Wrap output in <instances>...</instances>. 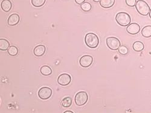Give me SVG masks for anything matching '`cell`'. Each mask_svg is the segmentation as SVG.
I'll list each match as a JSON object with an SVG mask.
<instances>
[{
	"label": "cell",
	"instance_id": "obj_6",
	"mask_svg": "<svg viewBox=\"0 0 151 113\" xmlns=\"http://www.w3.org/2000/svg\"><path fill=\"white\" fill-rule=\"evenodd\" d=\"M52 90L49 87H42L38 91L39 97L42 100H46L51 97Z\"/></svg>",
	"mask_w": 151,
	"mask_h": 113
},
{
	"label": "cell",
	"instance_id": "obj_26",
	"mask_svg": "<svg viewBox=\"0 0 151 113\" xmlns=\"http://www.w3.org/2000/svg\"><path fill=\"white\" fill-rule=\"evenodd\" d=\"M149 17L151 18V9L150 10V12H149Z\"/></svg>",
	"mask_w": 151,
	"mask_h": 113
},
{
	"label": "cell",
	"instance_id": "obj_11",
	"mask_svg": "<svg viewBox=\"0 0 151 113\" xmlns=\"http://www.w3.org/2000/svg\"><path fill=\"white\" fill-rule=\"evenodd\" d=\"M45 47L43 45H39L36 46L34 49V54L36 56H42L45 52Z\"/></svg>",
	"mask_w": 151,
	"mask_h": 113
},
{
	"label": "cell",
	"instance_id": "obj_7",
	"mask_svg": "<svg viewBox=\"0 0 151 113\" xmlns=\"http://www.w3.org/2000/svg\"><path fill=\"white\" fill-rule=\"evenodd\" d=\"M93 62V58L91 56L85 55L82 56L79 60L80 65L83 68H87L90 67Z\"/></svg>",
	"mask_w": 151,
	"mask_h": 113
},
{
	"label": "cell",
	"instance_id": "obj_9",
	"mask_svg": "<svg viewBox=\"0 0 151 113\" xmlns=\"http://www.w3.org/2000/svg\"><path fill=\"white\" fill-rule=\"evenodd\" d=\"M140 30V27L139 25L137 23H132L128 25L127 27V31L128 33L131 35H136L139 33Z\"/></svg>",
	"mask_w": 151,
	"mask_h": 113
},
{
	"label": "cell",
	"instance_id": "obj_13",
	"mask_svg": "<svg viewBox=\"0 0 151 113\" xmlns=\"http://www.w3.org/2000/svg\"><path fill=\"white\" fill-rule=\"evenodd\" d=\"M115 3V0H100V5L104 8H110Z\"/></svg>",
	"mask_w": 151,
	"mask_h": 113
},
{
	"label": "cell",
	"instance_id": "obj_1",
	"mask_svg": "<svg viewBox=\"0 0 151 113\" xmlns=\"http://www.w3.org/2000/svg\"><path fill=\"white\" fill-rule=\"evenodd\" d=\"M85 42L88 47L91 48H94L98 46L99 40L96 34L93 33H88L85 36Z\"/></svg>",
	"mask_w": 151,
	"mask_h": 113
},
{
	"label": "cell",
	"instance_id": "obj_15",
	"mask_svg": "<svg viewBox=\"0 0 151 113\" xmlns=\"http://www.w3.org/2000/svg\"><path fill=\"white\" fill-rule=\"evenodd\" d=\"M40 71L44 76H49V75H50L52 73V70L51 68L47 65L42 66L40 69Z\"/></svg>",
	"mask_w": 151,
	"mask_h": 113
},
{
	"label": "cell",
	"instance_id": "obj_3",
	"mask_svg": "<svg viewBox=\"0 0 151 113\" xmlns=\"http://www.w3.org/2000/svg\"><path fill=\"white\" fill-rule=\"evenodd\" d=\"M135 7L138 13L143 16H147L150 10L149 5L143 0H138L135 4Z\"/></svg>",
	"mask_w": 151,
	"mask_h": 113
},
{
	"label": "cell",
	"instance_id": "obj_5",
	"mask_svg": "<svg viewBox=\"0 0 151 113\" xmlns=\"http://www.w3.org/2000/svg\"><path fill=\"white\" fill-rule=\"evenodd\" d=\"M107 46L112 50H119L120 47V42L119 39L115 37H109L106 39Z\"/></svg>",
	"mask_w": 151,
	"mask_h": 113
},
{
	"label": "cell",
	"instance_id": "obj_22",
	"mask_svg": "<svg viewBox=\"0 0 151 113\" xmlns=\"http://www.w3.org/2000/svg\"><path fill=\"white\" fill-rule=\"evenodd\" d=\"M119 52L120 54L124 55H127L128 53V49L126 46L122 45L119 48Z\"/></svg>",
	"mask_w": 151,
	"mask_h": 113
},
{
	"label": "cell",
	"instance_id": "obj_21",
	"mask_svg": "<svg viewBox=\"0 0 151 113\" xmlns=\"http://www.w3.org/2000/svg\"><path fill=\"white\" fill-rule=\"evenodd\" d=\"M81 7L82 10H83L85 12H88L91 9V5L90 3L88 2H84L82 3L81 6Z\"/></svg>",
	"mask_w": 151,
	"mask_h": 113
},
{
	"label": "cell",
	"instance_id": "obj_2",
	"mask_svg": "<svg viewBox=\"0 0 151 113\" xmlns=\"http://www.w3.org/2000/svg\"><path fill=\"white\" fill-rule=\"evenodd\" d=\"M116 20L120 26L125 27L130 24L131 18L129 15L126 12H120L117 14Z\"/></svg>",
	"mask_w": 151,
	"mask_h": 113
},
{
	"label": "cell",
	"instance_id": "obj_14",
	"mask_svg": "<svg viewBox=\"0 0 151 113\" xmlns=\"http://www.w3.org/2000/svg\"><path fill=\"white\" fill-rule=\"evenodd\" d=\"M144 47H145L144 44H143V42H142L140 41L135 42L132 45L133 49L137 52H142V50L144 49Z\"/></svg>",
	"mask_w": 151,
	"mask_h": 113
},
{
	"label": "cell",
	"instance_id": "obj_27",
	"mask_svg": "<svg viewBox=\"0 0 151 113\" xmlns=\"http://www.w3.org/2000/svg\"><path fill=\"white\" fill-rule=\"evenodd\" d=\"M94 1H95V2H99V1H100V0H93Z\"/></svg>",
	"mask_w": 151,
	"mask_h": 113
},
{
	"label": "cell",
	"instance_id": "obj_18",
	"mask_svg": "<svg viewBox=\"0 0 151 113\" xmlns=\"http://www.w3.org/2000/svg\"><path fill=\"white\" fill-rule=\"evenodd\" d=\"M62 106L67 108L70 107L72 104V99L70 97H66L64 99H63L61 102Z\"/></svg>",
	"mask_w": 151,
	"mask_h": 113
},
{
	"label": "cell",
	"instance_id": "obj_16",
	"mask_svg": "<svg viewBox=\"0 0 151 113\" xmlns=\"http://www.w3.org/2000/svg\"><path fill=\"white\" fill-rule=\"evenodd\" d=\"M10 47V43L9 41L4 39L0 40V49L3 51H5Z\"/></svg>",
	"mask_w": 151,
	"mask_h": 113
},
{
	"label": "cell",
	"instance_id": "obj_10",
	"mask_svg": "<svg viewBox=\"0 0 151 113\" xmlns=\"http://www.w3.org/2000/svg\"><path fill=\"white\" fill-rule=\"evenodd\" d=\"M20 21V17L17 14H13L8 18L7 23L9 26H16L17 24L19 23Z\"/></svg>",
	"mask_w": 151,
	"mask_h": 113
},
{
	"label": "cell",
	"instance_id": "obj_19",
	"mask_svg": "<svg viewBox=\"0 0 151 113\" xmlns=\"http://www.w3.org/2000/svg\"><path fill=\"white\" fill-rule=\"evenodd\" d=\"M8 53L11 56H16L18 53V49L15 46H10L7 50Z\"/></svg>",
	"mask_w": 151,
	"mask_h": 113
},
{
	"label": "cell",
	"instance_id": "obj_20",
	"mask_svg": "<svg viewBox=\"0 0 151 113\" xmlns=\"http://www.w3.org/2000/svg\"><path fill=\"white\" fill-rule=\"evenodd\" d=\"M46 1V0H32V4L33 6L40 7L42 6Z\"/></svg>",
	"mask_w": 151,
	"mask_h": 113
},
{
	"label": "cell",
	"instance_id": "obj_8",
	"mask_svg": "<svg viewBox=\"0 0 151 113\" xmlns=\"http://www.w3.org/2000/svg\"><path fill=\"white\" fill-rule=\"evenodd\" d=\"M71 76L69 74L66 73L60 74L58 79V83L62 86H67L69 85L71 82Z\"/></svg>",
	"mask_w": 151,
	"mask_h": 113
},
{
	"label": "cell",
	"instance_id": "obj_25",
	"mask_svg": "<svg viewBox=\"0 0 151 113\" xmlns=\"http://www.w3.org/2000/svg\"><path fill=\"white\" fill-rule=\"evenodd\" d=\"M65 113H73L72 111H65Z\"/></svg>",
	"mask_w": 151,
	"mask_h": 113
},
{
	"label": "cell",
	"instance_id": "obj_17",
	"mask_svg": "<svg viewBox=\"0 0 151 113\" xmlns=\"http://www.w3.org/2000/svg\"><path fill=\"white\" fill-rule=\"evenodd\" d=\"M142 34L145 37H151V26H145L142 30Z\"/></svg>",
	"mask_w": 151,
	"mask_h": 113
},
{
	"label": "cell",
	"instance_id": "obj_23",
	"mask_svg": "<svg viewBox=\"0 0 151 113\" xmlns=\"http://www.w3.org/2000/svg\"><path fill=\"white\" fill-rule=\"evenodd\" d=\"M137 3V0H126V3L130 7H134L135 6Z\"/></svg>",
	"mask_w": 151,
	"mask_h": 113
},
{
	"label": "cell",
	"instance_id": "obj_24",
	"mask_svg": "<svg viewBox=\"0 0 151 113\" xmlns=\"http://www.w3.org/2000/svg\"><path fill=\"white\" fill-rule=\"evenodd\" d=\"M85 0H75V2L78 4H82L85 2Z\"/></svg>",
	"mask_w": 151,
	"mask_h": 113
},
{
	"label": "cell",
	"instance_id": "obj_12",
	"mask_svg": "<svg viewBox=\"0 0 151 113\" xmlns=\"http://www.w3.org/2000/svg\"><path fill=\"white\" fill-rule=\"evenodd\" d=\"M1 9L6 12H9L12 9V3L10 0H3L1 3Z\"/></svg>",
	"mask_w": 151,
	"mask_h": 113
},
{
	"label": "cell",
	"instance_id": "obj_4",
	"mask_svg": "<svg viewBox=\"0 0 151 113\" xmlns=\"http://www.w3.org/2000/svg\"><path fill=\"white\" fill-rule=\"evenodd\" d=\"M88 100V96L86 92L80 91L75 96L74 101L78 106H82L85 105Z\"/></svg>",
	"mask_w": 151,
	"mask_h": 113
}]
</instances>
